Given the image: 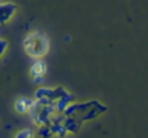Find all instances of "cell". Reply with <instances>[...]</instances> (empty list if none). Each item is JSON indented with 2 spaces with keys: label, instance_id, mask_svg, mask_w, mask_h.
<instances>
[{
  "label": "cell",
  "instance_id": "1",
  "mask_svg": "<svg viewBox=\"0 0 148 138\" xmlns=\"http://www.w3.org/2000/svg\"><path fill=\"white\" fill-rule=\"evenodd\" d=\"M25 52L32 58H43L49 52V41L45 35H40L38 32L29 33L23 39Z\"/></svg>",
  "mask_w": 148,
  "mask_h": 138
},
{
  "label": "cell",
  "instance_id": "2",
  "mask_svg": "<svg viewBox=\"0 0 148 138\" xmlns=\"http://www.w3.org/2000/svg\"><path fill=\"white\" fill-rule=\"evenodd\" d=\"M17 12V4L13 1L0 3V25H6Z\"/></svg>",
  "mask_w": 148,
  "mask_h": 138
},
{
  "label": "cell",
  "instance_id": "3",
  "mask_svg": "<svg viewBox=\"0 0 148 138\" xmlns=\"http://www.w3.org/2000/svg\"><path fill=\"white\" fill-rule=\"evenodd\" d=\"M32 104H33V101H32L30 98L20 96V98H17L16 102H14V111H16L17 114H27V112L30 111V108H32Z\"/></svg>",
  "mask_w": 148,
  "mask_h": 138
},
{
  "label": "cell",
  "instance_id": "4",
  "mask_svg": "<svg viewBox=\"0 0 148 138\" xmlns=\"http://www.w3.org/2000/svg\"><path fill=\"white\" fill-rule=\"evenodd\" d=\"M46 69H48L46 62L43 59H38L30 68V75H32V78L33 76H43L46 73Z\"/></svg>",
  "mask_w": 148,
  "mask_h": 138
},
{
  "label": "cell",
  "instance_id": "5",
  "mask_svg": "<svg viewBox=\"0 0 148 138\" xmlns=\"http://www.w3.org/2000/svg\"><path fill=\"white\" fill-rule=\"evenodd\" d=\"M72 101H73V95L66 91L62 96H60V98H59V99H56V101H55V102H56V104H55V106H56V109H58L59 112H63V111L66 109V106H68Z\"/></svg>",
  "mask_w": 148,
  "mask_h": 138
},
{
  "label": "cell",
  "instance_id": "6",
  "mask_svg": "<svg viewBox=\"0 0 148 138\" xmlns=\"http://www.w3.org/2000/svg\"><path fill=\"white\" fill-rule=\"evenodd\" d=\"M63 127L66 128V131H68V133L75 134V133H78V131H79V121H78L75 117H68V118L65 119Z\"/></svg>",
  "mask_w": 148,
  "mask_h": 138
},
{
  "label": "cell",
  "instance_id": "7",
  "mask_svg": "<svg viewBox=\"0 0 148 138\" xmlns=\"http://www.w3.org/2000/svg\"><path fill=\"white\" fill-rule=\"evenodd\" d=\"M50 95H52V88H38L35 92V98L36 99H43V98H48L50 99Z\"/></svg>",
  "mask_w": 148,
  "mask_h": 138
},
{
  "label": "cell",
  "instance_id": "8",
  "mask_svg": "<svg viewBox=\"0 0 148 138\" xmlns=\"http://www.w3.org/2000/svg\"><path fill=\"white\" fill-rule=\"evenodd\" d=\"M13 138H35V133L30 128H23V130L17 131Z\"/></svg>",
  "mask_w": 148,
  "mask_h": 138
},
{
  "label": "cell",
  "instance_id": "9",
  "mask_svg": "<svg viewBox=\"0 0 148 138\" xmlns=\"http://www.w3.org/2000/svg\"><path fill=\"white\" fill-rule=\"evenodd\" d=\"M38 134H39V137H42V138H49L50 135H52L50 127L49 125H40V127H39Z\"/></svg>",
  "mask_w": 148,
  "mask_h": 138
},
{
  "label": "cell",
  "instance_id": "10",
  "mask_svg": "<svg viewBox=\"0 0 148 138\" xmlns=\"http://www.w3.org/2000/svg\"><path fill=\"white\" fill-rule=\"evenodd\" d=\"M7 46H9V43H7V41H6V39H0V58L6 53Z\"/></svg>",
  "mask_w": 148,
  "mask_h": 138
},
{
  "label": "cell",
  "instance_id": "11",
  "mask_svg": "<svg viewBox=\"0 0 148 138\" xmlns=\"http://www.w3.org/2000/svg\"><path fill=\"white\" fill-rule=\"evenodd\" d=\"M43 81V76H33V82L35 84H40Z\"/></svg>",
  "mask_w": 148,
  "mask_h": 138
},
{
  "label": "cell",
  "instance_id": "12",
  "mask_svg": "<svg viewBox=\"0 0 148 138\" xmlns=\"http://www.w3.org/2000/svg\"><path fill=\"white\" fill-rule=\"evenodd\" d=\"M63 41H65V42H69V41H71V36H65Z\"/></svg>",
  "mask_w": 148,
  "mask_h": 138
}]
</instances>
